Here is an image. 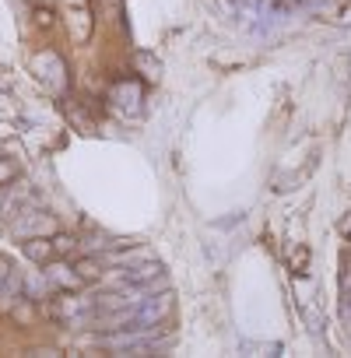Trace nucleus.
Listing matches in <instances>:
<instances>
[{"label": "nucleus", "mask_w": 351, "mask_h": 358, "mask_svg": "<svg viewBox=\"0 0 351 358\" xmlns=\"http://www.w3.org/2000/svg\"><path fill=\"white\" fill-rule=\"evenodd\" d=\"M22 288H25V295H29V299H50V281H46V274H43V278H36V274H32V278H25V281H22Z\"/></svg>", "instance_id": "0eeeda50"}, {"label": "nucleus", "mask_w": 351, "mask_h": 358, "mask_svg": "<svg viewBox=\"0 0 351 358\" xmlns=\"http://www.w3.org/2000/svg\"><path fill=\"white\" fill-rule=\"evenodd\" d=\"M11 274H15V271H11V264H8L4 257H0V288H4V285L11 281Z\"/></svg>", "instance_id": "f8f14e48"}, {"label": "nucleus", "mask_w": 351, "mask_h": 358, "mask_svg": "<svg viewBox=\"0 0 351 358\" xmlns=\"http://www.w3.org/2000/svg\"><path fill=\"white\" fill-rule=\"evenodd\" d=\"M15 179H18V165L8 162V158H0V187H11Z\"/></svg>", "instance_id": "1a4fd4ad"}, {"label": "nucleus", "mask_w": 351, "mask_h": 358, "mask_svg": "<svg viewBox=\"0 0 351 358\" xmlns=\"http://www.w3.org/2000/svg\"><path fill=\"white\" fill-rule=\"evenodd\" d=\"M11 229H15V236H18V239H32V236L50 232V229H53V222H50L46 215H39V211H25V215H22V222H15Z\"/></svg>", "instance_id": "7ed1b4c3"}, {"label": "nucleus", "mask_w": 351, "mask_h": 358, "mask_svg": "<svg viewBox=\"0 0 351 358\" xmlns=\"http://www.w3.org/2000/svg\"><path fill=\"white\" fill-rule=\"evenodd\" d=\"M46 281H50V288H64V292H78L85 281L78 278V271H74V264H50V271H46Z\"/></svg>", "instance_id": "f03ea898"}, {"label": "nucleus", "mask_w": 351, "mask_h": 358, "mask_svg": "<svg viewBox=\"0 0 351 358\" xmlns=\"http://www.w3.org/2000/svg\"><path fill=\"white\" fill-rule=\"evenodd\" d=\"M32 67H36V74H39L53 92H64V88H67V67H64V60H60L53 50L39 53V57L32 60Z\"/></svg>", "instance_id": "f257e3e1"}, {"label": "nucleus", "mask_w": 351, "mask_h": 358, "mask_svg": "<svg viewBox=\"0 0 351 358\" xmlns=\"http://www.w3.org/2000/svg\"><path fill=\"white\" fill-rule=\"evenodd\" d=\"M341 285H344V292H351V271H348V274L341 278Z\"/></svg>", "instance_id": "ddd939ff"}, {"label": "nucleus", "mask_w": 351, "mask_h": 358, "mask_svg": "<svg viewBox=\"0 0 351 358\" xmlns=\"http://www.w3.org/2000/svg\"><path fill=\"white\" fill-rule=\"evenodd\" d=\"M50 239H53V253H57V257H71V253H78V239H74V236L60 232V236H50Z\"/></svg>", "instance_id": "6e6552de"}, {"label": "nucleus", "mask_w": 351, "mask_h": 358, "mask_svg": "<svg viewBox=\"0 0 351 358\" xmlns=\"http://www.w3.org/2000/svg\"><path fill=\"white\" fill-rule=\"evenodd\" d=\"M341 229H344V236H348V239H351V215H348V218H344V225H341Z\"/></svg>", "instance_id": "4468645a"}, {"label": "nucleus", "mask_w": 351, "mask_h": 358, "mask_svg": "<svg viewBox=\"0 0 351 358\" xmlns=\"http://www.w3.org/2000/svg\"><path fill=\"white\" fill-rule=\"evenodd\" d=\"M74 271H78V278L85 281V285H95L99 278H102V264L92 257V253H85V257H78L74 260Z\"/></svg>", "instance_id": "423d86ee"}, {"label": "nucleus", "mask_w": 351, "mask_h": 358, "mask_svg": "<svg viewBox=\"0 0 351 358\" xmlns=\"http://www.w3.org/2000/svg\"><path fill=\"white\" fill-rule=\"evenodd\" d=\"M25 257L36 260V264H50V257H53V239H50V236H32V239H25Z\"/></svg>", "instance_id": "39448f33"}, {"label": "nucleus", "mask_w": 351, "mask_h": 358, "mask_svg": "<svg viewBox=\"0 0 351 358\" xmlns=\"http://www.w3.org/2000/svg\"><path fill=\"white\" fill-rule=\"evenodd\" d=\"M11 316H15L18 323H29V320L36 316V309L29 306V299H18V302H15V309H11Z\"/></svg>", "instance_id": "9d476101"}, {"label": "nucleus", "mask_w": 351, "mask_h": 358, "mask_svg": "<svg viewBox=\"0 0 351 358\" xmlns=\"http://www.w3.org/2000/svg\"><path fill=\"white\" fill-rule=\"evenodd\" d=\"M113 99H120V109H123V113H137L141 85H137V81H120V85H113Z\"/></svg>", "instance_id": "20e7f679"}, {"label": "nucleus", "mask_w": 351, "mask_h": 358, "mask_svg": "<svg viewBox=\"0 0 351 358\" xmlns=\"http://www.w3.org/2000/svg\"><path fill=\"white\" fill-rule=\"evenodd\" d=\"M246 351H267V355H281V344H260V341H253V344H246Z\"/></svg>", "instance_id": "9b49d317"}]
</instances>
